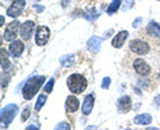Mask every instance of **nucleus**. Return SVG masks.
I'll use <instances>...</instances> for the list:
<instances>
[{"label":"nucleus","mask_w":160,"mask_h":130,"mask_svg":"<svg viewBox=\"0 0 160 130\" xmlns=\"http://www.w3.org/2000/svg\"><path fill=\"white\" fill-rule=\"evenodd\" d=\"M46 81L44 76H33L27 81V84L23 88V97L24 100H32L35 97V94L38 93V91L42 88V84Z\"/></svg>","instance_id":"obj_1"},{"label":"nucleus","mask_w":160,"mask_h":130,"mask_svg":"<svg viewBox=\"0 0 160 130\" xmlns=\"http://www.w3.org/2000/svg\"><path fill=\"white\" fill-rule=\"evenodd\" d=\"M68 88L72 93H82L87 89V80L82 74H72L67 80Z\"/></svg>","instance_id":"obj_2"},{"label":"nucleus","mask_w":160,"mask_h":130,"mask_svg":"<svg viewBox=\"0 0 160 130\" xmlns=\"http://www.w3.org/2000/svg\"><path fill=\"white\" fill-rule=\"evenodd\" d=\"M18 110H19V108H18V105H15V104H9L6 108L2 109V125H3L2 128H7L8 125L12 122V119L16 116Z\"/></svg>","instance_id":"obj_3"},{"label":"nucleus","mask_w":160,"mask_h":130,"mask_svg":"<svg viewBox=\"0 0 160 130\" xmlns=\"http://www.w3.org/2000/svg\"><path fill=\"white\" fill-rule=\"evenodd\" d=\"M24 7H26V0H15L11 6H9V8L7 9V15L9 17L16 19L19 15L23 12Z\"/></svg>","instance_id":"obj_4"},{"label":"nucleus","mask_w":160,"mask_h":130,"mask_svg":"<svg viewBox=\"0 0 160 130\" xmlns=\"http://www.w3.org/2000/svg\"><path fill=\"white\" fill-rule=\"evenodd\" d=\"M19 27L20 24L18 20H13L12 23H9L7 28H6V33H4V40L6 41H13L16 39V35H18V31H19Z\"/></svg>","instance_id":"obj_5"},{"label":"nucleus","mask_w":160,"mask_h":130,"mask_svg":"<svg viewBox=\"0 0 160 130\" xmlns=\"http://www.w3.org/2000/svg\"><path fill=\"white\" fill-rule=\"evenodd\" d=\"M48 39H49V29L47 27H44V26L38 27V29H36V39H35L39 47L46 45Z\"/></svg>","instance_id":"obj_6"},{"label":"nucleus","mask_w":160,"mask_h":130,"mask_svg":"<svg viewBox=\"0 0 160 130\" xmlns=\"http://www.w3.org/2000/svg\"><path fill=\"white\" fill-rule=\"evenodd\" d=\"M129 48L136 54H147L149 52V45L146 41H142V40H133Z\"/></svg>","instance_id":"obj_7"},{"label":"nucleus","mask_w":160,"mask_h":130,"mask_svg":"<svg viewBox=\"0 0 160 130\" xmlns=\"http://www.w3.org/2000/svg\"><path fill=\"white\" fill-rule=\"evenodd\" d=\"M33 31H35V23L31 21V20H27V21L23 23L22 27H20V36H22L23 40H29Z\"/></svg>","instance_id":"obj_8"},{"label":"nucleus","mask_w":160,"mask_h":130,"mask_svg":"<svg viewBox=\"0 0 160 130\" xmlns=\"http://www.w3.org/2000/svg\"><path fill=\"white\" fill-rule=\"evenodd\" d=\"M133 68H135V71H136V73H139L140 76H148L149 72H151L149 65L142 58L135 60L133 61Z\"/></svg>","instance_id":"obj_9"},{"label":"nucleus","mask_w":160,"mask_h":130,"mask_svg":"<svg viewBox=\"0 0 160 130\" xmlns=\"http://www.w3.org/2000/svg\"><path fill=\"white\" fill-rule=\"evenodd\" d=\"M23 51H24V44L22 41H18V40L15 41L13 40V41L11 43V45H9V53H11V56L15 57V58L22 56Z\"/></svg>","instance_id":"obj_10"},{"label":"nucleus","mask_w":160,"mask_h":130,"mask_svg":"<svg viewBox=\"0 0 160 130\" xmlns=\"http://www.w3.org/2000/svg\"><path fill=\"white\" fill-rule=\"evenodd\" d=\"M93 102H95V97L93 94H88V96L84 98V102H83V106H82V112L84 116H87L92 112L93 109Z\"/></svg>","instance_id":"obj_11"},{"label":"nucleus","mask_w":160,"mask_h":130,"mask_svg":"<svg viewBox=\"0 0 160 130\" xmlns=\"http://www.w3.org/2000/svg\"><path fill=\"white\" fill-rule=\"evenodd\" d=\"M127 37H128V32H127V31H122V32H119V33L116 35V36H115V37L112 39V41H111L112 47H113V48H122Z\"/></svg>","instance_id":"obj_12"},{"label":"nucleus","mask_w":160,"mask_h":130,"mask_svg":"<svg viewBox=\"0 0 160 130\" xmlns=\"http://www.w3.org/2000/svg\"><path fill=\"white\" fill-rule=\"evenodd\" d=\"M102 41H103L102 37H99V36H92V37L87 41V45H88V48L91 49L92 52L96 53V52H99L100 47H102Z\"/></svg>","instance_id":"obj_13"},{"label":"nucleus","mask_w":160,"mask_h":130,"mask_svg":"<svg viewBox=\"0 0 160 130\" xmlns=\"http://www.w3.org/2000/svg\"><path fill=\"white\" fill-rule=\"evenodd\" d=\"M131 98H129L128 96H123L119 98L118 101V106H119V110L123 112V113H127L129 109H131Z\"/></svg>","instance_id":"obj_14"},{"label":"nucleus","mask_w":160,"mask_h":130,"mask_svg":"<svg viewBox=\"0 0 160 130\" xmlns=\"http://www.w3.org/2000/svg\"><path fill=\"white\" fill-rule=\"evenodd\" d=\"M79 101H78V98L75 97V96H69L67 97V101H66V108H67V110L68 112H76L78 109H79Z\"/></svg>","instance_id":"obj_15"},{"label":"nucleus","mask_w":160,"mask_h":130,"mask_svg":"<svg viewBox=\"0 0 160 130\" xmlns=\"http://www.w3.org/2000/svg\"><path fill=\"white\" fill-rule=\"evenodd\" d=\"M133 122L138 125H149L152 122V117H151V114H148V113L139 114V116L133 118Z\"/></svg>","instance_id":"obj_16"},{"label":"nucleus","mask_w":160,"mask_h":130,"mask_svg":"<svg viewBox=\"0 0 160 130\" xmlns=\"http://www.w3.org/2000/svg\"><path fill=\"white\" fill-rule=\"evenodd\" d=\"M100 16V11H98L96 8H88L84 12V17H86L88 21H95L98 17Z\"/></svg>","instance_id":"obj_17"},{"label":"nucleus","mask_w":160,"mask_h":130,"mask_svg":"<svg viewBox=\"0 0 160 130\" xmlns=\"http://www.w3.org/2000/svg\"><path fill=\"white\" fill-rule=\"evenodd\" d=\"M147 31H148V33L151 35V36L160 37V26H159L158 23L151 21V23L148 24V27H147Z\"/></svg>","instance_id":"obj_18"},{"label":"nucleus","mask_w":160,"mask_h":130,"mask_svg":"<svg viewBox=\"0 0 160 130\" xmlns=\"http://www.w3.org/2000/svg\"><path fill=\"white\" fill-rule=\"evenodd\" d=\"M73 63H75V56L73 54H64V56L60 58V65L64 67V68H69Z\"/></svg>","instance_id":"obj_19"},{"label":"nucleus","mask_w":160,"mask_h":130,"mask_svg":"<svg viewBox=\"0 0 160 130\" xmlns=\"http://www.w3.org/2000/svg\"><path fill=\"white\" fill-rule=\"evenodd\" d=\"M46 101H47V96H46V94H40V96L38 97L36 104H35V110L39 112L40 109L43 108V105L46 104Z\"/></svg>","instance_id":"obj_20"},{"label":"nucleus","mask_w":160,"mask_h":130,"mask_svg":"<svg viewBox=\"0 0 160 130\" xmlns=\"http://www.w3.org/2000/svg\"><path fill=\"white\" fill-rule=\"evenodd\" d=\"M122 6V2L120 0H113V3L111 4V6L108 7V9H107V13L108 15H112V13H115L119 9V7Z\"/></svg>","instance_id":"obj_21"},{"label":"nucleus","mask_w":160,"mask_h":130,"mask_svg":"<svg viewBox=\"0 0 160 130\" xmlns=\"http://www.w3.org/2000/svg\"><path fill=\"white\" fill-rule=\"evenodd\" d=\"M133 4H135L133 0H124V3H123V11H128V9H131L133 7Z\"/></svg>","instance_id":"obj_22"},{"label":"nucleus","mask_w":160,"mask_h":130,"mask_svg":"<svg viewBox=\"0 0 160 130\" xmlns=\"http://www.w3.org/2000/svg\"><path fill=\"white\" fill-rule=\"evenodd\" d=\"M53 84H55V80L51 78L48 81V84H46V86H44V92H46V93H51L52 92V88H53Z\"/></svg>","instance_id":"obj_23"},{"label":"nucleus","mask_w":160,"mask_h":130,"mask_svg":"<svg viewBox=\"0 0 160 130\" xmlns=\"http://www.w3.org/2000/svg\"><path fill=\"white\" fill-rule=\"evenodd\" d=\"M109 84H111V78H109V77H104L103 78V82H102V88L103 89H108L109 88Z\"/></svg>","instance_id":"obj_24"},{"label":"nucleus","mask_w":160,"mask_h":130,"mask_svg":"<svg viewBox=\"0 0 160 130\" xmlns=\"http://www.w3.org/2000/svg\"><path fill=\"white\" fill-rule=\"evenodd\" d=\"M56 129L59 130V129H64V130H69L71 129V126H69V125L67 123V122H62V123H59L58 126H56Z\"/></svg>","instance_id":"obj_25"},{"label":"nucleus","mask_w":160,"mask_h":130,"mask_svg":"<svg viewBox=\"0 0 160 130\" xmlns=\"http://www.w3.org/2000/svg\"><path fill=\"white\" fill-rule=\"evenodd\" d=\"M29 117V109L28 108H26V109H24V110H23V116H22V121L24 122V121H26V119Z\"/></svg>","instance_id":"obj_26"},{"label":"nucleus","mask_w":160,"mask_h":130,"mask_svg":"<svg viewBox=\"0 0 160 130\" xmlns=\"http://www.w3.org/2000/svg\"><path fill=\"white\" fill-rule=\"evenodd\" d=\"M153 105H155V108H156V109H160V94H158V96L155 97Z\"/></svg>","instance_id":"obj_27"},{"label":"nucleus","mask_w":160,"mask_h":130,"mask_svg":"<svg viewBox=\"0 0 160 130\" xmlns=\"http://www.w3.org/2000/svg\"><path fill=\"white\" fill-rule=\"evenodd\" d=\"M142 20H143L142 17H138V19H136V20H135V21L132 23V27H133V28H138V27L140 26V24H142Z\"/></svg>","instance_id":"obj_28"},{"label":"nucleus","mask_w":160,"mask_h":130,"mask_svg":"<svg viewBox=\"0 0 160 130\" xmlns=\"http://www.w3.org/2000/svg\"><path fill=\"white\" fill-rule=\"evenodd\" d=\"M33 8H35V11L39 12V13H42L44 11V7H42V6H33Z\"/></svg>","instance_id":"obj_29"},{"label":"nucleus","mask_w":160,"mask_h":130,"mask_svg":"<svg viewBox=\"0 0 160 130\" xmlns=\"http://www.w3.org/2000/svg\"><path fill=\"white\" fill-rule=\"evenodd\" d=\"M71 2H72V0H62V7H64V8L68 7Z\"/></svg>","instance_id":"obj_30"},{"label":"nucleus","mask_w":160,"mask_h":130,"mask_svg":"<svg viewBox=\"0 0 160 130\" xmlns=\"http://www.w3.org/2000/svg\"><path fill=\"white\" fill-rule=\"evenodd\" d=\"M139 85H140V86H148V82L147 81H143V80H139Z\"/></svg>","instance_id":"obj_31"},{"label":"nucleus","mask_w":160,"mask_h":130,"mask_svg":"<svg viewBox=\"0 0 160 130\" xmlns=\"http://www.w3.org/2000/svg\"><path fill=\"white\" fill-rule=\"evenodd\" d=\"M3 24H4V16L0 17V26H3Z\"/></svg>","instance_id":"obj_32"},{"label":"nucleus","mask_w":160,"mask_h":130,"mask_svg":"<svg viewBox=\"0 0 160 130\" xmlns=\"http://www.w3.org/2000/svg\"><path fill=\"white\" fill-rule=\"evenodd\" d=\"M27 129H39V126H35V125H31V126H28Z\"/></svg>","instance_id":"obj_33"},{"label":"nucleus","mask_w":160,"mask_h":130,"mask_svg":"<svg viewBox=\"0 0 160 130\" xmlns=\"http://www.w3.org/2000/svg\"><path fill=\"white\" fill-rule=\"evenodd\" d=\"M120 2H122V0H120Z\"/></svg>","instance_id":"obj_34"},{"label":"nucleus","mask_w":160,"mask_h":130,"mask_svg":"<svg viewBox=\"0 0 160 130\" xmlns=\"http://www.w3.org/2000/svg\"><path fill=\"white\" fill-rule=\"evenodd\" d=\"M159 2H160V0H159Z\"/></svg>","instance_id":"obj_35"}]
</instances>
